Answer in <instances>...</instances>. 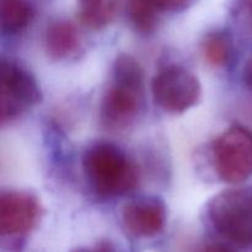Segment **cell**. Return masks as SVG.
Wrapping results in <instances>:
<instances>
[{"label":"cell","mask_w":252,"mask_h":252,"mask_svg":"<svg viewBox=\"0 0 252 252\" xmlns=\"http://www.w3.org/2000/svg\"><path fill=\"white\" fill-rule=\"evenodd\" d=\"M201 252H235L231 250L230 248L225 245H221V244H212V245L206 246Z\"/></svg>","instance_id":"e0dca14e"},{"label":"cell","mask_w":252,"mask_h":252,"mask_svg":"<svg viewBox=\"0 0 252 252\" xmlns=\"http://www.w3.org/2000/svg\"><path fill=\"white\" fill-rule=\"evenodd\" d=\"M71 252H115V248H113L110 241L102 240L98 241L97 244H95L91 248H78L74 249Z\"/></svg>","instance_id":"9a60e30c"},{"label":"cell","mask_w":252,"mask_h":252,"mask_svg":"<svg viewBox=\"0 0 252 252\" xmlns=\"http://www.w3.org/2000/svg\"><path fill=\"white\" fill-rule=\"evenodd\" d=\"M144 86L113 80L101 105V120L108 128L120 129L134 121L143 105Z\"/></svg>","instance_id":"8992f818"},{"label":"cell","mask_w":252,"mask_h":252,"mask_svg":"<svg viewBox=\"0 0 252 252\" xmlns=\"http://www.w3.org/2000/svg\"><path fill=\"white\" fill-rule=\"evenodd\" d=\"M32 19V7L27 0H0V22L2 31L16 33Z\"/></svg>","instance_id":"8fae6325"},{"label":"cell","mask_w":252,"mask_h":252,"mask_svg":"<svg viewBox=\"0 0 252 252\" xmlns=\"http://www.w3.org/2000/svg\"><path fill=\"white\" fill-rule=\"evenodd\" d=\"M83 169L91 189L103 197L126 194L139 182L135 165L113 144L98 142L86 149Z\"/></svg>","instance_id":"6da1fadb"},{"label":"cell","mask_w":252,"mask_h":252,"mask_svg":"<svg viewBox=\"0 0 252 252\" xmlns=\"http://www.w3.org/2000/svg\"><path fill=\"white\" fill-rule=\"evenodd\" d=\"M243 78H244V83L248 85L249 89H251L252 90V56L248 59V61H246L245 65H244Z\"/></svg>","instance_id":"2e32d148"},{"label":"cell","mask_w":252,"mask_h":252,"mask_svg":"<svg viewBox=\"0 0 252 252\" xmlns=\"http://www.w3.org/2000/svg\"><path fill=\"white\" fill-rule=\"evenodd\" d=\"M244 4L249 7V10L252 12V0H243Z\"/></svg>","instance_id":"ac0fdd59"},{"label":"cell","mask_w":252,"mask_h":252,"mask_svg":"<svg viewBox=\"0 0 252 252\" xmlns=\"http://www.w3.org/2000/svg\"><path fill=\"white\" fill-rule=\"evenodd\" d=\"M202 53L211 65H225L231 56L230 38L220 31L207 34L202 43Z\"/></svg>","instance_id":"7c38bea8"},{"label":"cell","mask_w":252,"mask_h":252,"mask_svg":"<svg viewBox=\"0 0 252 252\" xmlns=\"http://www.w3.org/2000/svg\"><path fill=\"white\" fill-rule=\"evenodd\" d=\"M159 10L149 0H129V16L138 31L149 33L157 27Z\"/></svg>","instance_id":"4fadbf2b"},{"label":"cell","mask_w":252,"mask_h":252,"mask_svg":"<svg viewBox=\"0 0 252 252\" xmlns=\"http://www.w3.org/2000/svg\"><path fill=\"white\" fill-rule=\"evenodd\" d=\"M41 101V90L33 76L11 61L0 64V118L11 121Z\"/></svg>","instance_id":"277c9868"},{"label":"cell","mask_w":252,"mask_h":252,"mask_svg":"<svg viewBox=\"0 0 252 252\" xmlns=\"http://www.w3.org/2000/svg\"><path fill=\"white\" fill-rule=\"evenodd\" d=\"M39 216L38 201L26 192H4L0 197V233L16 238L29 233Z\"/></svg>","instance_id":"52a82bcc"},{"label":"cell","mask_w":252,"mask_h":252,"mask_svg":"<svg viewBox=\"0 0 252 252\" xmlns=\"http://www.w3.org/2000/svg\"><path fill=\"white\" fill-rule=\"evenodd\" d=\"M152 90L155 103L171 113H181L193 107L202 93L197 76L180 65L160 70L153 80Z\"/></svg>","instance_id":"5b68a950"},{"label":"cell","mask_w":252,"mask_h":252,"mask_svg":"<svg viewBox=\"0 0 252 252\" xmlns=\"http://www.w3.org/2000/svg\"><path fill=\"white\" fill-rule=\"evenodd\" d=\"M214 166L219 177L239 184L252 175V134L244 128L231 127L213 144Z\"/></svg>","instance_id":"3957f363"},{"label":"cell","mask_w":252,"mask_h":252,"mask_svg":"<svg viewBox=\"0 0 252 252\" xmlns=\"http://www.w3.org/2000/svg\"><path fill=\"white\" fill-rule=\"evenodd\" d=\"M122 220L126 229L133 235L152 238L164 228L166 208L160 199H135L123 208Z\"/></svg>","instance_id":"ba28073f"},{"label":"cell","mask_w":252,"mask_h":252,"mask_svg":"<svg viewBox=\"0 0 252 252\" xmlns=\"http://www.w3.org/2000/svg\"><path fill=\"white\" fill-rule=\"evenodd\" d=\"M159 11H177L185 9L192 0H149Z\"/></svg>","instance_id":"5bb4252c"},{"label":"cell","mask_w":252,"mask_h":252,"mask_svg":"<svg viewBox=\"0 0 252 252\" xmlns=\"http://www.w3.org/2000/svg\"><path fill=\"white\" fill-rule=\"evenodd\" d=\"M214 229L231 243L252 248V189H229L208 203Z\"/></svg>","instance_id":"7a4b0ae2"},{"label":"cell","mask_w":252,"mask_h":252,"mask_svg":"<svg viewBox=\"0 0 252 252\" xmlns=\"http://www.w3.org/2000/svg\"><path fill=\"white\" fill-rule=\"evenodd\" d=\"M80 44V36L71 22L56 21L51 24L44 34V47L47 54L53 59L70 57Z\"/></svg>","instance_id":"9c48e42d"},{"label":"cell","mask_w":252,"mask_h":252,"mask_svg":"<svg viewBox=\"0 0 252 252\" xmlns=\"http://www.w3.org/2000/svg\"><path fill=\"white\" fill-rule=\"evenodd\" d=\"M117 0H79V17L86 27L100 30L113 21Z\"/></svg>","instance_id":"30bf717a"}]
</instances>
